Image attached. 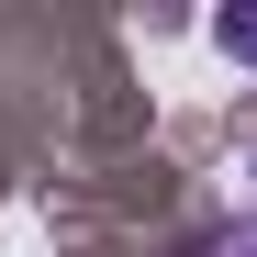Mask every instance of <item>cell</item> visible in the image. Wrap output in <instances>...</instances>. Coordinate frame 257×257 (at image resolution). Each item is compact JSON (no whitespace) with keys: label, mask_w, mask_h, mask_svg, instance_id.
Segmentation results:
<instances>
[{"label":"cell","mask_w":257,"mask_h":257,"mask_svg":"<svg viewBox=\"0 0 257 257\" xmlns=\"http://www.w3.org/2000/svg\"><path fill=\"white\" fill-rule=\"evenodd\" d=\"M212 34H224V56H257V12H224Z\"/></svg>","instance_id":"cell-1"},{"label":"cell","mask_w":257,"mask_h":257,"mask_svg":"<svg viewBox=\"0 0 257 257\" xmlns=\"http://www.w3.org/2000/svg\"><path fill=\"white\" fill-rule=\"evenodd\" d=\"M201 257H257V212H246V224H235V235H212Z\"/></svg>","instance_id":"cell-2"}]
</instances>
